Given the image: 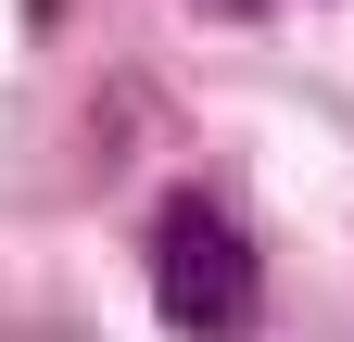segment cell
<instances>
[{"label": "cell", "instance_id": "cell-2", "mask_svg": "<svg viewBox=\"0 0 354 342\" xmlns=\"http://www.w3.org/2000/svg\"><path fill=\"white\" fill-rule=\"evenodd\" d=\"M0 342H64V330H0Z\"/></svg>", "mask_w": 354, "mask_h": 342}, {"label": "cell", "instance_id": "cell-1", "mask_svg": "<svg viewBox=\"0 0 354 342\" xmlns=\"http://www.w3.org/2000/svg\"><path fill=\"white\" fill-rule=\"evenodd\" d=\"M152 305H165L177 342H253L266 330V267H253V241H241L228 203L177 190L152 216Z\"/></svg>", "mask_w": 354, "mask_h": 342}, {"label": "cell", "instance_id": "cell-3", "mask_svg": "<svg viewBox=\"0 0 354 342\" xmlns=\"http://www.w3.org/2000/svg\"><path fill=\"white\" fill-rule=\"evenodd\" d=\"M215 13H266V0H215Z\"/></svg>", "mask_w": 354, "mask_h": 342}]
</instances>
